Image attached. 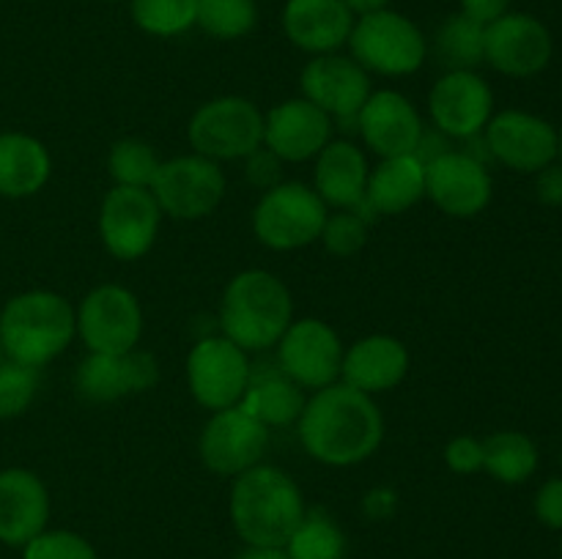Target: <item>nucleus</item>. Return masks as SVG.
<instances>
[{
    "mask_svg": "<svg viewBox=\"0 0 562 559\" xmlns=\"http://www.w3.org/2000/svg\"><path fill=\"white\" fill-rule=\"evenodd\" d=\"M395 507V493L387 491V488H379V491H371L366 497V510L373 515V518H384V515L393 513Z\"/></svg>",
    "mask_w": 562,
    "mask_h": 559,
    "instance_id": "c03bdc74",
    "label": "nucleus"
},
{
    "mask_svg": "<svg viewBox=\"0 0 562 559\" xmlns=\"http://www.w3.org/2000/svg\"><path fill=\"white\" fill-rule=\"evenodd\" d=\"M201 157L245 159L263 142V113L245 96H220L195 110L187 129Z\"/></svg>",
    "mask_w": 562,
    "mask_h": 559,
    "instance_id": "0eeeda50",
    "label": "nucleus"
},
{
    "mask_svg": "<svg viewBox=\"0 0 562 559\" xmlns=\"http://www.w3.org/2000/svg\"><path fill=\"white\" fill-rule=\"evenodd\" d=\"M159 381V365L146 351L88 354L75 373V389L91 403H110L124 395L146 392Z\"/></svg>",
    "mask_w": 562,
    "mask_h": 559,
    "instance_id": "6ab92c4d",
    "label": "nucleus"
},
{
    "mask_svg": "<svg viewBox=\"0 0 562 559\" xmlns=\"http://www.w3.org/2000/svg\"><path fill=\"white\" fill-rule=\"evenodd\" d=\"M428 110L439 132L467 140L481 135L492 121L494 93L477 71H448L434 82Z\"/></svg>",
    "mask_w": 562,
    "mask_h": 559,
    "instance_id": "f3484780",
    "label": "nucleus"
},
{
    "mask_svg": "<svg viewBox=\"0 0 562 559\" xmlns=\"http://www.w3.org/2000/svg\"><path fill=\"white\" fill-rule=\"evenodd\" d=\"M269 444V427L241 406L214 411L201 433V458L217 475H236L258 466Z\"/></svg>",
    "mask_w": 562,
    "mask_h": 559,
    "instance_id": "2eb2a0df",
    "label": "nucleus"
},
{
    "mask_svg": "<svg viewBox=\"0 0 562 559\" xmlns=\"http://www.w3.org/2000/svg\"><path fill=\"white\" fill-rule=\"evenodd\" d=\"M406 370H409V351L390 334H371V338L357 340L349 351H344V365H340L344 384L366 395L398 387Z\"/></svg>",
    "mask_w": 562,
    "mask_h": 559,
    "instance_id": "b1692460",
    "label": "nucleus"
},
{
    "mask_svg": "<svg viewBox=\"0 0 562 559\" xmlns=\"http://www.w3.org/2000/svg\"><path fill=\"white\" fill-rule=\"evenodd\" d=\"M198 0H132V20L148 36L170 38L195 25Z\"/></svg>",
    "mask_w": 562,
    "mask_h": 559,
    "instance_id": "2f4dec72",
    "label": "nucleus"
},
{
    "mask_svg": "<svg viewBox=\"0 0 562 559\" xmlns=\"http://www.w3.org/2000/svg\"><path fill=\"white\" fill-rule=\"evenodd\" d=\"M349 5L351 14L366 16V14H376V11H384L390 5V0H344Z\"/></svg>",
    "mask_w": 562,
    "mask_h": 559,
    "instance_id": "a18cd8bd",
    "label": "nucleus"
},
{
    "mask_svg": "<svg viewBox=\"0 0 562 559\" xmlns=\"http://www.w3.org/2000/svg\"><path fill=\"white\" fill-rule=\"evenodd\" d=\"M247 159V179L252 186L272 190L280 184V159L269 148H256Z\"/></svg>",
    "mask_w": 562,
    "mask_h": 559,
    "instance_id": "58836bf2",
    "label": "nucleus"
},
{
    "mask_svg": "<svg viewBox=\"0 0 562 559\" xmlns=\"http://www.w3.org/2000/svg\"><path fill=\"white\" fill-rule=\"evenodd\" d=\"M554 42L549 27L538 16L508 11L497 22L486 25L483 60L499 75L532 77L552 60Z\"/></svg>",
    "mask_w": 562,
    "mask_h": 559,
    "instance_id": "f8f14e48",
    "label": "nucleus"
},
{
    "mask_svg": "<svg viewBox=\"0 0 562 559\" xmlns=\"http://www.w3.org/2000/svg\"><path fill=\"white\" fill-rule=\"evenodd\" d=\"M77 334L75 307L53 290H27L0 310V345L5 360L44 367L64 354Z\"/></svg>",
    "mask_w": 562,
    "mask_h": 559,
    "instance_id": "20e7f679",
    "label": "nucleus"
},
{
    "mask_svg": "<svg viewBox=\"0 0 562 559\" xmlns=\"http://www.w3.org/2000/svg\"><path fill=\"white\" fill-rule=\"evenodd\" d=\"M283 27L294 47L311 55H327L349 42L355 14L344 0H289Z\"/></svg>",
    "mask_w": 562,
    "mask_h": 559,
    "instance_id": "5701e85b",
    "label": "nucleus"
},
{
    "mask_svg": "<svg viewBox=\"0 0 562 559\" xmlns=\"http://www.w3.org/2000/svg\"><path fill=\"white\" fill-rule=\"evenodd\" d=\"M327 217V203L316 190L296 181H280L258 201L252 230L269 250H300L322 236Z\"/></svg>",
    "mask_w": 562,
    "mask_h": 559,
    "instance_id": "423d86ee",
    "label": "nucleus"
},
{
    "mask_svg": "<svg viewBox=\"0 0 562 559\" xmlns=\"http://www.w3.org/2000/svg\"><path fill=\"white\" fill-rule=\"evenodd\" d=\"M351 58L366 71L384 77H404L426 64L428 44L420 27L398 11H376L355 22L346 42Z\"/></svg>",
    "mask_w": 562,
    "mask_h": 559,
    "instance_id": "39448f33",
    "label": "nucleus"
},
{
    "mask_svg": "<svg viewBox=\"0 0 562 559\" xmlns=\"http://www.w3.org/2000/svg\"><path fill=\"white\" fill-rule=\"evenodd\" d=\"M239 406L267 427L291 425L300 420L305 409V395L294 378L285 376L283 367L263 362V365L250 367V381Z\"/></svg>",
    "mask_w": 562,
    "mask_h": 559,
    "instance_id": "bb28decb",
    "label": "nucleus"
},
{
    "mask_svg": "<svg viewBox=\"0 0 562 559\" xmlns=\"http://www.w3.org/2000/svg\"><path fill=\"white\" fill-rule=\"evenodd\" d=\"M278 365L302 389H324L340 376L344 345L329 323L318 318H300L291 321L280 338Z\"/></svg>",
    "mask_w": 562,
    "mask_h": 559,
    "instance_id": "ddd939ff",
    "label": "nucleus"
},
{
    "mask_svg": "<svg viewBox=\"0 0 562 559\" xmlns=\"http://www.w3.org/2000/svg\"><path fill=\"white\" fill-rule=\"evenodd\" d=\"M558 157L562 159V129L558 132Z\"/></svg>",
    "mask_w": 562,
    "mask_h": 559,
    "instance_id": "de8ad7c7",
    "label": "nucleus"
},
{
    "mask_svg": "<svg viewBox=\"0 0 562 559\" xmlns=\"http://www.w3.org/2000/svg\"><path fill=\"white\" fill-rule=\"evenodd\" d=\"M256 0H198L195 25L214 38H241L256 27Z\"/></svg>",
    "mask_w": 562,
    "mask_h": 559,
    "instance_id": "473e14b6",
    "label": "nucleus"
},
{
    "mask_svg": "<svg viewBox=\"0 0 562 559\" xmlns=\"http://www.w3.org/2000/svg\"><path fill=\"white\" fill-rule=\"evenodd\" d=\"M510 11V0H461V14L477 25H492Z\"/></svg>",
    "mask_w": 562,
    "mask_h": 559,
    "instance_id": "a19ab883",
    "label": "nucleus"
},
{
    "mask_svg": "<svg viewBox=\"0 0 562 559\" xmlns=\"http://www.w3.org/2000/svg\"><path fill=\"white\" fill-rule=\"evenodd\" d=\"M289 559H344L346 537L340 526L324 513H305L289 537Z\"/></svg>",
    "mask_w": 562,
    "mask_h": 559,
    "instance_id": "7c9ffc66",
    "label": "nucleus"
},
{
    "mask_svg": "<svg viewBox=\"0 0 562 559\" xmlns=\"http://www.w3.org/2000/svg\"><path fill=\"white\" fill-rule=\"evenodd\" d=\"M483 469L499 482L530 480L538 469V447L530 436L519 431H499L483 442Z\"/></svg>",
    "mask_w": 562,
    "mask_h": 559,
    "instance_id": "c85d7f7f",
    "label": "nucleus"
},
{
    "mask_svg": "<svg viewBox=\"0 0 562 559\" xmlns=\"http://www.w3.org/2000/svg\"><path fill=\"white\" fill-rule=\"evenodd\" d=\"M250 367L247 351L228 338H203L187 356V381L192 398L212 411L239 406L250 381Z\"/></svg>",
    "mask_w": 562,
    "mask_h": 559,
    "instance_id": "9b49d317",
    "label": "nucleus"
},
{
    "mask_svg": "<svg viewBox=\"0 0 562 559\" xmlns=\"http://www.w3.org/2000/svg\"><path fill=\"white\" fill-rule=\"evenodd\" d=\"M3 356H5V354H3V345H0V362H3Z\"/></svg>",
    "mask_w": 562,
    "mask_h": 559,
    "instance_id": "09e8293b",
    "label": "nucleus"
},
{
    "mask_svg": "<svg viewBox=\"0 0 562 559\" xmlns=\"http://www.w3.org/2000/svg\"><path fill=\"white\" fill-rule=\"evenodd\" d=\"M333 135V118L307 99H289L263 115V146L280 162L318 157Z\"/></svg>",
    "mask_w": 562,
    "mask_h": 559,
    "instance_id": "aec40b11",
    "label": "nucleus"
},
{
    "mask_svg": "<svg viewBox=\"0 0 562 559\" xmlns=\"http://www.w3.org/2000/svg\"><path fill=\"white\" fill-rule=\"evenodd\" d=\"M483 36L486 27L472 22L470 16H448L434 38L439 64L448 71H475V66L483 64Z\"/></svg>",
    "mask_w": 562,
    "mask_h": 559,
    "instance_id": "c756f323",
    "label": "nucleus"
},
{
    "mask_svg": "<svg viewBox=\"0 0 562 559\" xmlns=\"http://www.w3.org/2000/svg\"><path fill=\"white\" fill-rule=\"evenodd\" d=\"M536 515L549 529H562V477L543 482L536 497Z\"/></svg>",
    "mask_w": 562,
    "mask_h": 559,
    "instance_id": "ea45409f",
    "label": "nucleus"
},
{
    "mask_svg": "<svg viewBox=\"0 0 562 559\" xmlns=\"http://www.w3.org/2000/svg\"><path fill=\"white\" fill-rule=\"evenodd\" d=\"M368 159L362 148L349 140H335L318 151L316 159V195L327 206L355 208L366 197Z\"/></svg>",
    "mask_w": 562,
    "mask_h": 559,
    "instance_id": "a878e982",
    "label": "nucleus"
},
{
    "mask_svg": "<svg viewBox=\"0 0 562 559\" xmlns=\"http://www.w3.org/2000/svg\"><path fill=\"white\" fill-rule=\"evenodd\" d=\"M236 559H289L283 548H269V546H250L239 554Z\"/></svg>",
    "mask_w": 562,
    "mask_h": 559,
    "instance_id": "49530a36",
    "label": "nucleus"
},
{
    "mask_svg": "<svg viewBox=\"0 0 562 559\" xmlns=\"http://www.w3.org/2000/svg\"><path fill=\"white\" fill-rule=\"evenodd\" d=\"M536 192L538 201H543L547 206H562V162H552L538 170Z\"/></svg>",
    "mask_w": 562,
    "mask_h": 559,
    "instance_id": "79ce46f5",
    "label": "nucleus"
},
{
    "mask_svg": "<svg viewBox=\"0 0 562 559\" xmlns=\"http://www.w3.org/2000/svg\"><path fill=\"white\" fill-rule=\"evenodd\" d=\"M445 464L459 475H472V471L483 469V442H477L475 436H456L445 447Z\"/></svg>",
    "mask_w": 562,
    "mask_h": 559,
    "instance_id": "4c0bfd02",
    "label": "nucleus"
},
{
    "mask_svg": "<svg viewBox=\"0 0 562 559\" xmlns=\"http://www.w3.org/2000/svg\"><path fill=\"white\" fill-rule=\"evenodd\" d=\"M483 137L488 153L519 173H538L558 159V129L549 121L521 110L492 115Z\"/></svg>",
    "mask_w": 562,
    "mask_h": 559,
    "instance_id": "4468645a",
    "label": "nucleus"
},
{
    "mask_svg": "<svg viewBox=\"0 0 562 559\" xmlns=\"http://www.w3.org/2000/svg\"><path fill=\"white\" fill-rule=\"evenodd\" d=\"M448 151H453V148H450V142H448V135H445V132H426L423 129V135H420V140H417V148H415V157L420 159L423 164H428V162H434V159H439L442 157V153H448Z\"/></svg>",
    "mask_w": 562,
    "mask_h": 559,
    "instance_id": "37998d69",
    "label": "nucleus"
},
{
    "mask_svg": "<svg viewBox=\"0 0 562 559\" xmlns=\"http://www.w3.org/2000/svg\"><path fill=\"white\" fill-rule=\"evenodd\" d=\"M300 82L307 102L324 110L329 118H338L340 124H355L357 129V115L371 96V80L355 58L335 53L316 55L302 69Z\"/></svg>",
    "mask_w": 562,
    "mask_h": 559,
    "instance_id": "dca6fc26",
    "label": "nucleus"
},
{
    "mask_svg": "<svg viewBox=\"0 0 562 559\" xmlns=\"http://www.w3.org/2000/svg\"><path fill=\"white\" fill-rule=\"evenodd\" d=\"M49 518L44 482L27 469L0 471V543L25 546L42 535Z\"/></svg>",
    "mask_w": 562,
    "mask_h": 559,
    "instance_id": "4be33fe9",
    "label": "nucleus"
},
{
    "mask_svg": "<svg viewBox=\"0 0 562 559\" xmlns=\"http://www.w3.org/2000/svg\"><path fill=\"white\" fill-rule=\"evenodd\" d=\"M231 518L241 540L250 546L283 548L305 518L300 486L274 466H252L236 477Z\"/></svg>",
    "mask_w": 562,
    "mask_h": 559,
    "instance_id": "f03ea898",
    "label": "nucleus"
},
{
    "mask_svg": "<svg viewBox=\"0 0 562 559\" xmlns=\"http://www.w3.org/2000/svg\"><path fill=\"white\" fill-rule=\"evenodd\" d=\"M38 392L36 367L20 365V362H0V420H14L25 414Z\"/></svg>",
    "mask_w": 562,
    "mask_h": 559,
    "instance_id": "f704fd0d",
    "label": "nucleus"
},
{
    "mask_svg": "<svg viewBox=\"0 0 562 559\" xmlns=\"http://www.w3.org/2000/svg\"><path fill=\"white\" fill-rule=\"evenodd\" d=\"M300 438L307 455L327 466H355L371 458L384 436V420L371 395L329 384L316 389L300 414Z\"/></svg>",
    "mask_w": 562,
    "mask_h": 559,
    "instance_id": "f257e3e1",
    "label": "nucleus"
},
{
    "mask_svg": "<svg viewBox=\"0 0 562 559\" xmlns=\"http://www.w3.org/2000/svg\"><path fill=\"white\" fill-rule=\"evenodd\" d=\"M49 153L36 137L20 132L0 135V195L3 197H31L47 184Z\"/></svg>",
    "mask_w": 562,
    "mask_h": 559,
    "instance_id": "cd10ccee",
    "label": "nucleus"
},
{
    "mask_svg": "<svg viewBox=\"0 0 562 559\" xmlns=\"http://www.w3.org/2000/svg\"><path fill=\"white\" fill-rule=\"evenodd\" d=\"M426 195V164L415 153L382 159L376 170L368 175L366 197L349 212L362 219H373L376 214H401L415 206Z\"/></svg>",
    "mask_w": 562,
    "mask_h": 559,
    "instance_id": "393cba45",
    "label": "nucleus"
},
{
    "mask_svg": "<svg viewBox=\"0 0 562 559\" xmlns=\"http://www.w3.org/2000/svg\"><path fill=\"white\" fill-rule=\"evenodd\" d=\"M22 559H97V551L75 532H42L25 543Z\"/></svg>",
    "mask_w": 562,
    "mask_h": 559,
    "instance_id": "e433bc0d",
    "label": "nucleus"
},
{
    "mask_svg": "<svg viewBox=\"0 0 562 559\" xmlns=\"http://www.w3.org/2000/svg\"><path fill=\"white\" fill-rule=\"evenodd\" d=\"M426 195L450 217H475L492 201V175L470 153L448 151L426 164Z\"/></svg>",
    "mask_w": 562,
    "mask_h": 559,
    "instance_id": "a211bd4d",
    "label": "nucleus"
},
{
    "mask_svg": "<svg viewBox=\"0 0 562 559\" xmlns=\"http://www.w3.org/2000/svg\"><path fill=\"white\" fill-rule=\"evenodd\" d=\"M148 190L157 197L162 214H170L173 219H201L209 217L223 201L225 175L214 159L187 153L170 162H159Z\"/></svg>",
    "mask_w": 562,
    "mask_h": 559,
    "instance_id": "6e6552de",
    "label": "nucleus"
},
{
    "mask_svg": "<svg viewBox=\"0 0 562 559\" xmlns=\"http://www.w3.org/2000/svg\"><path fill=\"white\" fill-rule=\"evenodd\" d=\"M294 301L283 280L263 269H247L225 285L220 305L223 338L245 351H263L278 345L291 327Z\"/></svg>",
    "mask_w": 562,
    "mask_h": 559,
    "instance_id": "7ed1b4c3",
    "label": "nucleus"
},
{
    "mask_svg": "<svg viewBox=\"0 0 562 559\" xmlns=\"http://www.w3.org/2000/svg\"><path fill=\"white\" fill-rule=\"evenodd\" d=\"M423 121L409 99L398 91H376L368 96L357 115V132L366 146L379 157H404L415 153L423 135Z\"/></svg>",
    "mask_w": 562,
    "mask_h": 559,
    "instance_id": "412c9836",
    "label": "nucleus"
},
{
    "mask_svg": "<svg viewBox=\"0 0 562 559\" xmlns=\"http://www.w3.org/2000/svg\"><path fill=\"white\" fill-rule=\"evenodd\" d=\"M318 239L324 241V247H327L333 255L349 258V255H355V252H360L362 247H366L368 223L360 217V214L344 208L340 214H333V217H327V223H324V230H322V236H318Z\"/></svg>",
    "mask_w": 562,
    "mask_h": 559,
    "instance_id": "c9c22d12",
    "label": "nucleus"
},
{
    "mask_svg": "<svg viewBox=\"0 0 562 559\" xmlns=\"http://www.w3.org/2000/svg\"><path fill=\"white\" fill-rule=\"evenodd\" d=\"M108 170L115 186H146L148 190L159 170V157L148 142L126 137L110 148Z\"/></svg>",
    "mask_w": 562,
    "mask_h": 559,
    "instance_id": "72a5a7b5",
    "label": "nucleus"
},
{
    "mask_svg": "<svg viewBox=\"0 0 562 559\" xmlns=\"http://www.w3.org/2000/svg\"><path fill=\"white\" fill-rule=\"evenodd\" d=\"M159 219H162V208L151 190L113 186L102 201L99 233H102L110 255H115L119 261H137L154 247Z\"/></svg>",
    "mask_w": 562,
    "mask_h": 559,
    "instance_id": "9d476101",
    "label": "nucleus"
},
{
    "mask_svg": "<svg viewBox=\"0 0 562 559\" xmlns=\"http://www.w3.org/2000/svg\"><path fill=\"white\" fill-rule=\"evenodd\" d=\"M77 316V334L91 354H126L140 343V301L124 285H99L82 299Z\"/></svg>",
    "mask_w": 562,
    "mask_h": 559,
    "instance_id": "1a4fd4ad",
    "label": "nucleus"
}]
</instances>
